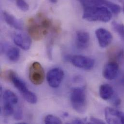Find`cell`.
Masks as SVG:
<instances>
[{
    "label": "cell",
    "mask_w": 124,
    "mask_h": 124,
    "mask_svg": "<svg viewBox=\"0 0 124 124\" xmlns=\"http://www.w3.org/2000/svg\"><path fill=\"white\" fill-rule=\"evenodd\" d=\"M112 17V15L110 10L103 5L84 8L83 18L88 21L108 22L111 19Z\"/></svg>",
    "instance_id": "cell-1"
},
{
    "label": "cell",
    "mask_w": 124,
    "mask_h": 124,
    "mask_svg": "<svg viewBox=\"0 0 124 124\" xmlns=\"http://www.w3.org/2000/svg\"><path fill=\"white\" fill-rule=\"evenodd\" d=\"M7 76L9 79L27 102L31 104H35L37 102V98L36 95L28 89L25 82L15 71L11 70H9Z\"/></svg>",
    "instance_id": "cell-2"
},
{
    "label": "cell",
    "mask_w": 124,
    "mask_h": 124,
    "mask_svg": "<svg viewBox=\"0 0 124 124\" xmlns=\"http://www.w3.org/2000/svg\"><path fill=\"white\" fill-rule=\"evenodd\" d=\"M70 101L73 109L78 113L83 114L86 108V97L85 88L77 87L73 88L70 94Z\"/></svg>",
    "instance_id": "cell-3"
},
{
    "label": "cell",
    "mask_w": 124,
    "mask_h": 124,
    "mask_svg": "<svg viewBox=\"0 0 124 124\" xmlns=\"http://www.w3.org/2000/svg\"><path fill=\"white\" fill-rule=\"evenodd\" d=\"M67 61L73 66L86 70L92 69L95 65V61L92 59L81 55H68L65 57Z\"/></svg>",
    "instance_id": "cell-4"
},
{
    "label": "cell",
    "mask_w": 124,
    "mask_h": 124,
    "mask_svg": "<svg viewBox=\"0 0 124 124\" xmlns=\"http://www.w3.org/2000/svg\"><path fill=\"white\" fill-rule=\"evenodd\" d=\"M45 73L41 64L38 62H34L29 69V79L34 85H41L44 81Z\"/></svg>",
    "instance_id": "cell-5"
},
{
    "label": "cell",
    "mask_w": 124,
    "mask_h": 124,
    "mask_svg": "<svg viewBox=\"0 0 124 124\" xmlns=\"http://www.w3.org/2000/svg\"><path fill=\"white\" fill-rule=\"evenodd\" d=\"M28 31L31 37L36 41L43 39L48 31V30L45 28L41 22H36L33 18L30 19L29 21Z\"/></svg>",
    "instance_id": "cell-6"
},
{
    "label": "cell",
    "mask_w": 124,
    "mask_h": 124,
    "mask_svg": "<svg viewBox=\"0 0 124 124\" xmlns=\"http://www.w3.org/2000/svg\"><path fill=\"white\" fill-rule=\"evenodd\" d=\"M64 76V72L62 69L53 68L50 70L47 74V82L52 88H57L61 85Z\"/></svg>",
    "instance_id": "cell-7"
},
{
    "label": "cell",
    "mask_w": 124,
    "mask_h": 124,
    "mask_svg": "<svg viewBox=\"0 0 124 124\" xmlns=\"http://www.w3.org/2000/svg\"><path fill=\"white\" fill-rule=\"evenodd\" d=\"M105 116L109 124H124V113L117 110L107 107L105 110Z\"/></svg>",
    "instance_id": "cell-8"
},
{
    "label": "cell",
    "mask_w": 124,
    "mask_h": 124,
    "mask_svg": "<svg viewBox=\"0 0 124 124\" xmlns=\"http://www.w3.org/2000/svg\"><path fill=\"white\" fill-rule=\"evenodd\" d=\"M95 34L101 47H106L110 45L113 40L111 33L105 29H98L95 31Z\"/></svg>",
    "instance_id": "cell-9"
},
{
    "label": "cell",
    "mask_w": 124,
    "mask_h": 124,
    "mask_svg": "<svg viewBox=\"0 0 124 124\" xmlns=\"http://www.w3.org/2000/svg\"><path fill=\"white\" fill-rule=\"evenodd\" d=\"M119 72V65L116 62L112 61L108 62L104 67L103 71V75L107 80H112L115 79Z\"/></svg>",
    "instance_id": "cell-10"
},
{
    "label": "cell",
    "mask_w": 124,
    "mask_h": 124,
    "mask_svg": "<svg viewBox=\"0 0 124 124\" xmlns=\"http://www.w3.org/2000/svg\"><path fill=\"white\" fill-rule=\"evenodd\" d=\"M15 44L23 50H29L31 45V37L25 33H16L14 37Z\"/></svg>",
    "instance_id": "cell-11"
},
{
    "label": "cell",
    "mask_w": 124,
    "mask_h": 124,
    "mask_svg": "<svg viewBox=\"0 0 124 124\" xmlns=\"http://www.w3.org/2000/svg\"><path fill=\"white\" fill-rule=\"evenodd\" d=\"M89 34L85 31H78L76 33V45L80 49H85L89 46Z\"/></svg>",
    "instance_id": "cell-12"
},
{
    "label": "cell",
    "mask_w": 124,
    "mask_h": 124,
    "mask_svg": "<svg viewBox=\"0 0 124 124\" xmlns=\"http://www.w3.org/2000/svg\"><path fill=\"white\" fill-rule=\"evenodd\" d=\"M2 15L5 21L11 27L18 30L23 29V24L21 21L5 11L3 12Z\"/></svg>",
    "instance_id": "cell-13"
},
{
    "label": "cell",
    "mask_w": 124,
    "mask_h": 124,
    "mask_svg": "<svg viewBox=\"0 0 124 124\" xmlns=\"http://www.w3.org/2000/svg\"><path fill=\"white\" fill-rule=\"evenodd\" d=\"M100 95L104 100L111 99L114 95V89L113 87L107 84H102L100 87Z\"/></svg>",
    "instance_id": "cell-14"
},
{
    "label": "cell",
    "mask_w": 124,
    "mask_h": 124,
    "mask_svg": "<svg viewBox=\"0 0 124 124\" xmlns=\"http://www.w3.org/2000/svg\"><path fill=\"white\" fill-rule=\"evenodd\" d=\"M4 103L11 104L13 106L16 104L18 99L16 95L10 90H6L3 94Z\"/></svg>",
    "instance_id": "cell-15"
},
{
    "label": "cell",
    "mask_w": 124,
    "mask_h": 124,
    "mask_svg": "<svg viewBox=\"0 0 124 124\" xmlns=\"http://www.w3.org/2000/svg\"><path fill=\"white\" fill-rule=\"evenodd\" d=\"M6 56L12 62H17L20 58V51L15 47H9L7 50Z\"/></svg>",
    "instance_id": "cell-16"
},
{
    "label": "cell",
    "mask_w": 124,
    "mask_h": 124,
    "mask_svg": "<svg viewBox=\"0 0 124 124\" xmlns=\"http://www.w3.org/2000/svg\"><path fill=\"white\" fill-rule=\"evenodd\" d=\"M84 8L92 6H101L105 4L106 0H78Z\"/></svg>",
    "instance_id": "cell-17"
},
{
    "label": "cell",
    "mask_w": 124,
    "mask_h": 124,
    "mask_svg": "<svg viewBox=\"0 0 124 124\" xmlns=\"http://www.w3.org/2000/svg\"><path fill=\"white\" fill-rule=\"evenodd\" d=\"M112 27L114 31L117 33L121 39L124 41V25L114 21L112 23Z\"/></svg>",
    "instance_id": "cell-18"
},
{
    "label": "cell",
    "mask_w": 124,
    "mask_h": 124,
    "mask_svg": "<svg viewBox=\"0 0 124 124\" xmlns=\"http://www.w3.org/2000/svg\"><path fill=\"white\" fill-rule=\"evenodd\" d=\"M104 5L107 7L110 10V11H111L115 15L118 14L121 10V8L120 6L107 0L105 3Z\"/></svg>",
    "instance_id": "cell-19"
},
{
    "label": "cell",
    "mask_w": 124,
    "mask_h": 124,
    "mask_svg": "<svg viewBox=\"0 0 124 124\" xmlns=\"http://www.w3.org/2000/svg\"><path fill=\"white\" fill-rule=\"evenodd\" d=\"M44 121L46 124H61L62 123L59 117L51 115L46 116L45 118Z\"/></svg>",
    "instance_id": "cell-20"
},
{
    "label": "cell",
    "mask_w": 124,
    "mask_h": 124,
    "mask_svg": "<svg viewBox=\"0 0 124 124\" xmlns=\"http://www.w3.org/2000/svg\"><path fill=\"white\" fill-rule=\"evenodd\" d=\"M17 7L23 12H26L29 9V5L25 0H16Z\"/></svg>",
    "instance_id": "cell-21"
},
{
    "label": "cell",
    "mask_w": 124,
    "mask_h": 124,
    "mask_svg": "<svg viewBox=\"0 0 124 124\" xmlns=\"http://www.w3.org/2000/svg\"><path fill=\"white\" fill-rule=\"evenodd\" d=\"M13 106H14L13 105L10 104L4 103L3 112L5 116H9L12 115V114L14 112V109Z\"/></svg>",
    "instance_id": "cell-22"
},
{
    "label": "cell",
    "mask_w": 124,
    "mask_h": 124,
    "mask_svg": "<svg viewBox=\"0 0 124 124\" xmlns=\"http://www.w3.org/2000/svg\"><path fill=\"white\" fill-rule=\"evenodd\" d=\"M14 118L16 120H19L22 119V111L20 109H18L15 112L14 114Z\"/></svg>",
    "instance_id": "cell-23"
},
{
    "label": "cell",
    "mask_w": 124,
    "mask_h": 124,
    "mask_svg": "<svg viewBox=\"0 0 124 124\" xmlns=\"http://www.w3.org/2000/svg\"><path fill=\"white\" fill-rule=\"evenodd\" d=\"M90 123L92 124H104V122L102 120L93 117L90 118Z\"/></svg>",
    "instance_id": "cell-24"
},
{
    "label": "cell",
    "mask_w": 124,
    "mask_h": 124,
    "mask_svg": "<svg viewBox=\"0 0 124 124\" xmlns=\"http://www.w3.org/2000/svg\"><path fill=\"white\" fill-rule=\"evenodd\" d=\"M73 124H84V122L80 119H76L72 122Z\"/></svg>",
    "instance_id": "cell-25"
},
{
    "label": "cell",
    "mask_w": 124,
    "mask_h": 124,
    "mask_svg": "<svg viewBox=\"0 0 124 124\" xmlns=\"http://www.w3.org/2000/svg\"><path fill=\"white\" fill-rule=\"evenodd\" d=\"M49 0L53 3H56L58 2V0Z\"/></svg>",
    "instance_id": "cell-26"
},
{
    "label": "cell",
    "mask_w": 124,
    "mask_h": 124,
    "mask_svg": "<svg viewBox=\"0 0 124 124\" xmlns=\"http://www.w3.org/2000/svg\"><path fill=\"white\" fill-rule=\"evenodd\" d=\"M121 2L122 3V5H123V11L124 13V0H121Z\"/></svg>",
    "instance_id": "cell-27"
}]
</instances>
